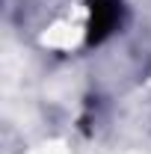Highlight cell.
Instances as JSON below:
<instances>
[{
    "label": "cell",
    "mask_w": 151,
    "mask_h": 154,
    "mask_svg": "<svg viewBox=\"0 0 151 154\" xmlns=\"http://www.w3.org/2000/svg\"><path fill=\"white\" fill-rule=\"evenodd\" d=\"M119 24H122V0H89V24H86L89 45H101Z\"/></svg>",
    "instance_id": "obj_1"
}]
</instances>
